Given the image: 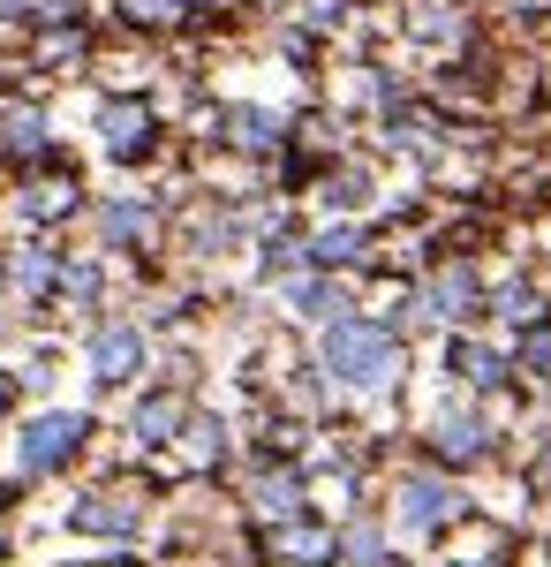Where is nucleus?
Returning a JSON list of instances; mask_svg holds the SVG:
<instances>
[{"mask_svg":"<svg viewBox=\"0 0 551 567\" xmlns=\"http://www.w3.org/2000/svg\"><path fill=\"white\" fill-rule=\"evenodd\" d=\"M393 363H401V349H393V333H385V326L333 318V333H325V371H333V379H347V386H385V379H393Z\"/></svg>","mask_w":551,"mask_h":567,"instance_id":"nucleus-1","label":"nucleus"},{"mask_svg":"<svg viewBox=\"0 0 551 567\" xmlns=\"http://www.w3.org/2000/svg\"><path fill=\"white\" fill-rule=\"evenodd\" d=\"M76 439H84V416L53 409V416H39V424L23 432V446H15V454H23V470L39 477V470H61V462L76 454Z\"/></svg>","mask_w":551,"mask_h":567,"instance_id":"nucleus-2","label":"nucleus"},{"mask_svg":"<svg viewBox=\"0 0 551 567\" xmlns=\"http://www.w3.org/2000/svg\"><path fill=\"white\" fill-rule=\"evenodd\" d=\"M136 363H144V341H136V326H98V341H91V371H98L106 386H122Z\"/></svg>","mask_w":551,"mask_h":567,"instance_id":"nucleus-3","label":"nucleus"},{"mask_svg":"<svg viewBox=\"0 0 551 567\" xmlns=\"http://www.w3.org/2000/svg\"><path fill=\"white\" fill-rule=\"evenodd\" d=\"M446 515H454V492H446L438 477H408L401 484V523L408 529H430V523H446Z\"/></svg>","mask_w":551,"mask_h":567,"instance_id":"nucleus-4","label":"nucleus"},{"mask_svg":"<svg viewBox=\"0 0 551 567\" xmlns=\"http://www.w3.org/2000/svg\"><path fill=\"white\" fill-rule=\"evenodd\" d=\"M76 529H136V499H114V492H98V499H84L76 507Z\"/></svg>","mask_w":551,"mask_h":567,"instance_id":"nucleus-5","label":"nucleus"},{"mask_svg":"<svg viewBox=\"0 0 551 567\" xmlns=\"http://www.w3.org/2000/svg\"><path fill=\"white\" fill-rule=\"evenodd\" d=\"M468 303H476V280H468V272L430 280V296H424V310H438V318H454V310H468Z\"/></svg>","mask_w":551,"mask_h":567,"instance_id":"nucleus-6","label":"nucleus"},{"mask_svg":"<svg viewBox=\"0 0 551 567\" xmlns=\"http://www.w3.org/2000/svg\"><path fill=\"white\" fill-rule=\"evenodd\" d=\"M144 130H152V122H144L136 106H106V144H114V152H144Z\"/></svg>","mask_w":551,"mask_h":567,"instance_id":"nucleus-7","label":"nucleus"},{"mask_svg":"<svg viewBox=\"0 0 551 567\" xmlns=\"http://www.w3.org/2000/svg\"><path fill=\"white\" fill-rule=\"evenodd\" d=\"M438 446H446L454 462H468V454H484V424H476V416H446V424H438Z\"/></svg>","mask_w":551,"mask_h":567,"instance_id":"nucleus-8","label":"nucleus"},{"mask_svg":"<svg viewBox=\"0 0 551 567\" xmlns=\"http://www.w3.org/2000/svg\"><path fill=\"white\" fill-rule=\"evenodd\" d=\"M174 424H181V401H174V393H159V401L136 409V432H144V439H167Z\"/></svg>","mask_w":551,"mask_h":567,"instance_id":"nucleus-9","label":"nucleus"},{"mask_svg":"<svg viewBox=\"0 0 551 567\" xmlns=\"http://www.w3.org/2000/svg\"><path fill=\"white\" fill-rule=\"evenodd\" d=\"M454 371H468V379H476V386H499V379H507V363H499V355L491 349H454Z\"/></svg>","mask_w":551,"mask_h":567,"instance_id":"nucleus-10","label":"nucleus"},{"mask_svg":"<svg viewBox=\"0 0 551 567\" xmlns=\"http://www.w3.org/2000/svg\"><path fill=\"white\" fill-rule=\"evenodd\" d=\"M355 250H363V235H355V227H333V235H318V243H310V258H318V265H347Z\"/></svg>","mask_w":551,"mask_h":567,"instance_id":"nucleus-11","label":"nucleus"},{"mask_svg":"<svg viewBox=\"0 0 551 567\" xmlns=\"http://www.w3.org/2000/svg\"><path fill=\"white\" fill-rule=\"evenodd\" d=\"M295 303H302V310H318V318H325V310L340 318V288H325V280H302V288H295Z\"/></svg>","mask_w":551,"mask_h":567,"instance_id":"nucleus-12","label":"nucleus"},{"mask_svg":"<svg viewBox=\"0 0 551 567\" xmlns=\"http://www.w3.org/2000/svg\"><path fill=\"white\" fill-rule=\"evenodd\" d=\"M257 507H264V515H288V507H295V484H288V477H264Z\"/></svg>","mask_w":551,"mask_h":567,"instance_id":"nucleus-13","label":"nucleus"},{"mask_svg":"<svg viewBox=\"0 0 551 567\" xmlns=\"http://www.w3.org/2000/svg\"><path fill=\"white\" fill-rule=\"evenodd\" d=\"M144 227V205H106V235L122 243V235H136Z\"/></svg>","mask_w":551,"mask_h":567,"instance_id":"nucleus-14","label":"nucleus"},{"mask_svg":"<svg viewBox=\"0 0 551 567\" xmlns=\"http://www.w3.org/2000/svg\"><path fill=\"white\" fill-rule=\"evenodd\" d=\"M235 130H242V144H272V136H264V130H272L264 114H235Z\"/></svg>","mask_w":551,"mask_h":567,"instance_id":"nucleus-15","label":"nucleus"},{"mask_svg":"<svg viewBox=\"0 0 551 567\" xmlns=\"http://www.w3.org/2000/svg\"><path fill=\"white\" fill-rule=\"evenodd\" d=\"M521 355H529V371H551V333H529V349H521Z\"/></svg>","mask_w":551,"mask_h":567,"instance_id":"nucleus-16","label":"nucleus"},{"mask_svg":"<svg viewBox=\"0 0 551 567\" xmlns=\"http://www.w3.org/2000/svg\"><path fill=\"white\" fill-rule=\"evenodd\" d=\"M347 553H355V567H371V560H378V537H371V529H355V537H347Z\"/></svg>","mask_w":551,"mask_h":567,"instance_id":"nucleus-17","label":"nucleus"},{"mask_svg":"<svg viewBox=\"0 0 551 567\" xmlns=\"http://www.w3.org/2000/svg\"><path fill=\"white\" fill-rule=\"evenodd\" d=\"M128 8H136V16H174L181 0H128Z\"/></svg>","mask_w":551,"mask_h":567,"instance_id":"nucleus-18","label":"nucleus"},{"mask_svg":"<svg viewBox=\"0 0 551 567\" xmlns=\"http://www.w3.org/2000/svg\"><path fill=\"white\" fill-rule=\"evenodd\" d=\"M0 409H8V379H0Z\"/></svg>","mask_w":551,"mask_h":567,"instance_id":"nucleus-19","label":"nucleus"}]
</instances>
